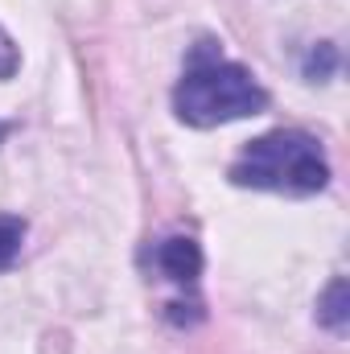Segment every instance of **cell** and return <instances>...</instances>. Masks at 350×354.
<instances>
[{"mask_svg": "<svg viewBox=\"0 0 350 354\" xmlns=\"http://www.w3.org/2000/svg\"><path fill=\"white\" fill-rule=\"evenodd\" d=\"M268 107V91L256 83V75L243 62L223 58L219 41L202 37L190 58L185 71L174 87V111L181 124L190 128H219L231 120H248L260 115Z\"/></svg>", "mask_w": 350, "mask_h": 354, "instance_id": "obj_1", "label": "cell"}, {"mask_svg": "<svg viewBox=\"0 0 350 354\" xmlns=\"http://www.w3.org/2000/svg\"><path fill=\"white\" fill-rule=\"evenodd\" d=\"M231 181L243 189H272V194H322L330 185V161L317 136L301 128H276L256 136L231 165Z\"/></svg>", "mask_w": 350, "mask_h": 354, "instance_id": "obj_2", "label": "cell"}, {"mask_svg": "<svg viewBox=\"0 0 350 354\" xmlns=\"http://www.w3.org/2000/svg\"><path fill=\"white\" fill-rule=\"evenodd\" d=\"M153 264H157V272L165 280H174V284H194L202 276V248L190 235H169V239L157 243Z\"/></svg>", "mask_w": 350, "mask_h": 354, "instance_id": "obj_3", "label": "cell"}, {"mask_svg": "<svg viewBox=\"0 0 350 354\" xmlns=\"http://www.w3.org/2000/svg\"><path fill=\"white\" fill-rule=\"evenodd\" d=\"M317 326H326V330H334V334H342L350 326V284H347V276H334L330 288L317 297Z\"/></svg>", "mask_w": 350, "mask_h": 354, "instance_id": "obj_4", "label": "cell"}, {"mask_svg": "<svg viewBox=\"0 0 350 354\" xmlns=\"http://www.w3.org/2000/svg\"><path fill=\"white\" fill-rule=\"evenodd\" d=\"M334 71H338V46H334V41H317V46L305 54V62H301V75H305L309 83H330Z\"/></svg>", "mask_w": 350, "mask_h": 354, "instance_id": "obj_5", "label": "cell"}, {"mask_svg": "<svg viewBox=\"0 0 350 354\" xmlns=\"http://www.w3.org/2000/svg\"><path fill=\"white\" fill-rule=\"evenodd\" d=\"M21 243H25V218L0 214V268H8L21 256Z\"/></svg>", "mask_w": 350, "mask_h": 354, "instance_id": "obj_6", "label": "cell"}, {"mask_svg": "<svg viewBox=\"0 0 350 354\" xmlns=\"http://www.w3.org/2000/svg\"><path fill=\"white\" fill-rule=\"evenodd\" d=\"M17 71H21V50H17V41L4 33V25H0V83L12 79Z\"/></svg>", "mask_w": 350, "mask_h": 354, "instance_id": "obj_7", "label": "cell"}, {"mask_svg": "<svg viewBox=\"0 0 350 354\" xmlns=\"http://www.w3.org/2000/svg\"><path fill=\"white\" fill-rule=\"evenodd\" d=\"M8 132H12V124H4V120H0V145L8 140Z\"/></svg>", "mask_w": 350, "mask_h": 354, "instance_id": "obj_8", "label": "cell"}]
</instances>
